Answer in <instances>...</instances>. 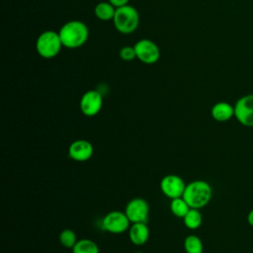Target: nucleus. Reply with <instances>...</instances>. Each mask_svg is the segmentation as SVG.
I'll return each instance as SVG.
<instances>
[{"label": "nucleus", "instance_id": "f257e3e1", "mask_svg": "<svg viewBox=\"0 0 253 253\" xmlns=\"http://www.w3.org/2000/svg\"><path fill=\"white\" fill-rule=\"evenodd\" d=\"M58 34L63 46L71 49L81 47L89 38L88 27L78 20L68 21L63 24Z\"/></svg>", "mask_w": 253, "mask_h": 253}, {"label": "nucleus", "instance_id": "f03ea898", "mask_svg": "<svg viewBox=\"0 0 253 253\" xmlns=\"http://www.w3.org/2000/svg\"><path fill=\"white\" fill-rule=\"evenodd\" d=\"M212 196L211 185L204 180H195L186 185L183 199L191 209L200 210L207 206Z\"/></svg>", "mask_w": 253, "mask_h": 253}, {"label": "nucleus", "instance_id": "7ed1b4c3", "mask_svg": "<svg viewBox=\"0 0 253 253\" xmlns=\"http://www.w3.org/2000/svg\"><path fill=\"white\" fill-rule=\"evenodd\" d=\"M62 46L58 32L52 30L43 31L36 41V50L44 59L54 58L60 52Z\"/></svg>", "mask_w": 253, "mask_h": 253}, {"label": "nucleus", "instance_id": "20e7f679", "mask_svg": "<svg viewBox=\"0 0 253 253\" xmlns=\"http://www.w3.org/2000/svg\"><path fill=\"white\" fill-rule=\"evenodd\" d=\"M113 23L119 33L124 35L132 34L138 27L139 14L133 6L127 4L116 9Z\"/></svg>", "mask_w": 253, "mask_h": 253}, {"label": "nucleus", "instance_id": "39448f33", "mask_svg": "<svg viewBox=\"0 0 253 253\" xmlns=\"http://www.w3.org/2000/svg\"><path fill=\"white\" fill-rule=\"evenodd\" d=\"M130 223L125 211H112L103 217L102 227L110 233L121 234L129 228Z\"/></svg>", "mask_w": 253, "mask_h": 253}, {"label": "nucleus", "instance_id": "423d86ee", "mask_svg": "<svg viewBox=\"0 0 253 253\" xmlns=\"http://www.w3.org/2000/svg\"><path fill=\"white\" fill-rule=\"evenodd\" d=\"M136 58L144 64H153L160 58V49L151 40L141 39L134 43Z\"/></svg>", "mask_w": 253, "mask_h": 253}, {"label": "nucleus", "instance_id": "0eeeda50", "mask_svg": "<svg viewBox=\"0 0 253 253\" xmlns=\"http://www.w3.org/2000/svg\"><path fill=\"white\" fill-rule=\"evenodd\" d=\"M234 117L244 126H253V94L240 97L234 104Z\"/></svg>", "mask_w": 253, "mask_h": 253}, {"label": "nucleus", "instance_id": "6e6552de", "mask_svg": "<svg viewBox=\"0 0 253 253\" xmlns=\"http://www.w3.org/2000/svg\"><path fill=\"white\" fill-rule=\"evenodd\" d=\"M125 212L131 223L146 222L149 215V205L141 198H134L127 202Z\"/></svg>", "mask_w": 253, "mask_h": 253}, {"label": "nucleus", "instance_id": "1a4fd4ad", "mask_svg": "<svg viewBox=\"0 0 253 253\" xmlns=\"http://www.w3.org/2000/svg\"><path fill=\"white\" fill-rule=\"evenodd\" d=\"M103 106V97L102 94L97 90H88L86 91L79 103L80 110L82 114L86 117L96 116L102 109Z\"/></svg>", "mask_w": 253, "mask_h": 253}, {"label": "nucleus", "instance_id": "9d476101", "mask_svg": "<svg viewBox=\"0 0 253 253\" xmlns=\"http://www.w3.org/2000/svg\"><path fill=\"white\" fill-rule=\"evenodd\" d=\"M186 188L184 180L175 174L164 176L160 181L161 192L169 199H176L183 196Z\"/></svg>", "mask_w": 253, "mask_h": 253}, {"label": "nucleus", "instance_id": "9b49d317", "mask_svg": "<svg viewBox=\"0 0 253 253\" xmlns=\"http://www.w3.org/2000/svg\"><path fill=\"white\" fill-rule=\"evenodd\" d=\"M94 152V147L90 141L86 139L74 140L68 147V156L78 162L89 160Z\"/></svg>", "mask_w": 253, "mask_h": 253}, {"label": "nucleus", "instance_id": "f8f14e48", "mask_svg": "<svg viewBox=\"0 0 253 253\" xmlns=\"http://www.w3.org/2000/svg\"><path fill=\"white\" fill-rule=\"evenodd\" d=\"M129 240L136 246L145 244L149 238V228L146 222L131 223L128 228Z\"/></svg>", "mask_w": 253, "mask_h": 253}, {"label": "nucleus", "instance_id": "ddd939ff", "mask_svg": "<svg viewBox=\"0 0 253 253\" xmlns=\"http://www.w3.org/2000/svg\"><path fill=\"white\" fill-rule=\"evenodd\" d=\"M211 115L216 122H227L234 117V106L227 102H217L212 106Z\"/></svg>", "mask_w": 253, "mask_h": 253}, {"label": "nucleus", "instance_id": "4468645a", "mask_svg": "<svg viewBox=\"0 0 253 253\" xmlns=\"http://www.w3.org/2000/svg\"><path fill=\"white\" fill-rule=\"evenodd\" d=\"M116 9L117 8L113 6L109 1H103L95 6L94 13L95 16L101 21H113Z\"/></svg>", "mask_w": 253, "mask_h": 253}, {"label": "nucleus", "instance_id": "2eb2a0df", "mask_svg": "<svg viewBox=\"0 0 253 253\" xmlns=\"http://www.w3.org/2000/svg\"><path fill=\"white\" fill-rule=\"evenodd\" d=\"M184 224L187 228L191 230L198 229L203 221L202 213L197 209H190V211L187 212V214L183 217Z\"/></svg>", "mask_w": 253, "mask_h": 253}, {"label": "nucleus", "instance_id": "dca6fc26", "mask_svg": "<svg viewBox=\"0 0 253 253\" xmlns=\"http://www.w3.org/2000/svg\"><path fill=\"white\" fill-rule=\"evenodd\" d=\"M72 253H99V247L95 241L83 238L76 242L72 248Z\"/></svg>", "mask_w": 253, "mask_h": 253}, {"label": "nucleus", "instance_id": "f3484780", "mask_svg": "<svg viewBox=\"0 0 253 253\" xmlns=\"http://www.w3.org/2000/svg\"><path fill=\"white\" fill-rule=\"evenodd\" d=\"M190 209H191L190 206L183 199V197L171 200L170 211L177 217L183 218L187 214V212L190 211Z\"/></svg>", "mask_w": 253, "mask_h": 253}, {"label": "nucleus", "instance_id": "a211bd4d", "mask_svg": "<svg viewBox=\"0 0 253 253\" xmlns=\"http://www.w3.org/2000/svg\"><path fill=\"white\" fill-rule=\"evenodd\" d=\"M184 249L186 253H203L204 245L199 236L191 234L184 240Z\"/></svg>", "mask_w": 253, "mask_h": 253}, {"label": "nucleus", "instance_id": "6ab92c4d", "mask_svg": "<svg viewBox=\"0 0 253 253\" xmlns=\"http://www.w3.org/2000/svg\"><path fill=\"white\" fill-rule=\"evenodd\" d=\"M77 241V236L72 229L66 228L59 233V242L65 248L72 249Z\"/></svg>", "mask_w": 253, "mask_h": 253}, {"label": "nucleus", "instance_id": "aec40b11", "mask_svg": "<svg viewBox=\"0 0 253 253\" xmlns=\"http://www.w3.org/2000/svg\"><path fill=\"white\" fill-rule=\"evenodd\" d=\"M119 56L121 57V59L125 60V61H131L134 58H136V54H135V49L134 46L132 45H125L123 46L120 51H119Z\"/></svg>", "mask_w": 253, "mask_h": 253}, {"label": "nucleus", "instance_id": "412c9836", "mask_svg": "<svg viewBox=\"0 0 253 253\" xmlns=\"http://www.w3.org/2000/svg\"><path fill=\"white\" fill-rule=\"evenodd\" d=\"M113 6H115L116 8H120L123 6H126L128 4L129 0H108Z\"/></svg>", "mask_w": 253, "mask_h": 253}, {"label": "nucleus", "instance_id": "4be33fe9", "mask_svg": "<svg viewBox=\"0 0 253 253\" xmlns=\"http://www.w3.org/2000/svg\"><path fill=\"white\" fill-rule=\"evenodd\" d=\"M247 222L249 223L250 226L253 227V209H251L250 211L248 212V215H247Z\"/></svg>", "mask_w": 253, "mask_h": 253}, {"label": "nucleus", "instance_id": "5701e85b", "mask_svg": "<svg viewBox=\"0 0 253 253\" xmlns=\"http://www.w3.org/2000/svg\"><path fill=\"white\" fill-rule=\"evenodd\" d=\"M134 253H143V252H141V251H136V252H134Z\"/></svg>", "mask_w": 253, "mask_h": 253}]
</instances>
